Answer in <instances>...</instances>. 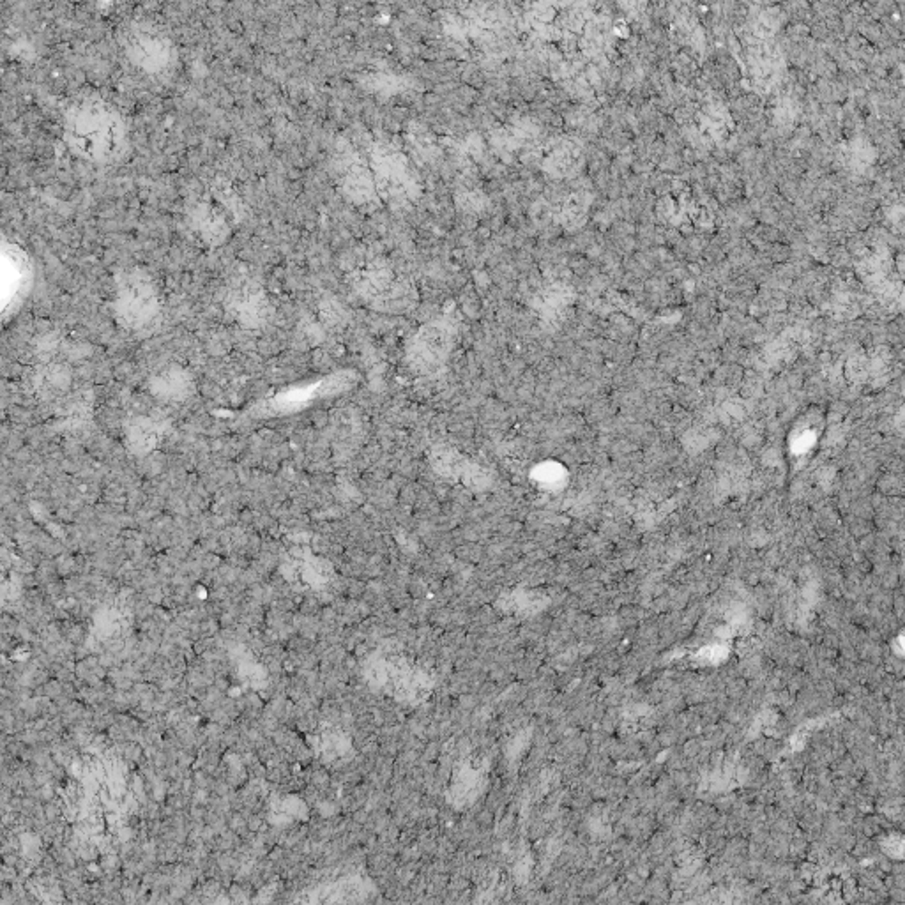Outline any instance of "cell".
I'll return each instance as SVG.
<instances>
[{
    "mask_svg": "<svg viewBox=\"0 0 905 905\" xmlns=\"http://www.w3.org/2000/svg\"><path fill=\"white\" fill-rule=\"evenodd\" d=\"M64 140L80 158L113 165L129 151V131L115 107L103 100H82L64 113Z\"/></svg>",
    "mask_w": 905,
    "mask_h": 905,
    "instance_id": "1",
    "label": "cell"
},
{
    "mask_svg": "<svg viewBox=\"0 0 905 905\" xmlns=\"http://www.w3.org/2000/svg\"><path fill=\"white\" fill-rule=\"evenodd\" d=\"M113 312L120 326L131 333L154 331L163 313L162 292L154 276L142 268L124 271L117 278Z\"/></svg>",
    "mask_w": 905,
    "mask_h": 905,
    "instance_id": "2",
    "label": "cell"
},
{
    "mask_svg": "<svg viewBox=\"0 0 905 905\" xmlns=\"http://www.w3.org/2000/svg\"><path fill=\"white\" fill-rule=\"evenodd\" d=\"M124 57L149 78H166L179 62L177 48L170 36L152 21H133L120 34Z\"/></svg>",
    "mask_w": 905,
    "mask_h": 905,
    "instance_id": "3",
    "label": "cell"
},
{
    "mask_svg": "<svg viewBox=\"0 0 905 905\" xmlns=\"http://www.w3.org/2000/svg\"><path fill=\"white\" fill-rule=\"evenodd\" d=\"M169 430V421L163 416H137L126 425V446L138 456H145L158 448Z\"/></svg>",
    "mask_w": 905,
    "mask_h": 905,
    "instance_id": "4",
    "label": "cell"
},
{
    "mask_svg": "<svg viewBox=\"0 0 905 905\" xmlns=\"http://www.w3.org/2000/svg\"><path fill=\"white\" fill-rule=\"evenodd\" d=\"M152 396L165 403H182L195 393V382L189 371L181 366H166L149 381Z\"/></svg>",
    "mask_w": 905,
    "mask_h": 905,
    "instance_id": "5",
    "label": "cell"
},
{
    "mask_svg": "<svg viewBox=\"0 0 905 905\" xmlns=\"http://www.w3.org/2000/svg\"><path fill=\"white\" fill-rule=\"evenodd\" d=\"M338 174L343 189L352 200L366 202L374 196L375 181L371 179L370 169L364 166L359 159H342Z\"/></svg>",
    "mask_w": 905,
    "mask_h": 905,
    "instance_id": "6",
    "label": "cell"
},
{
    "mask_svg": "<svg viewBox=\"0 0 905 905\" xmlns=\"http://www.w3.org/2000/svg\"><path fill=\"white\" fill-rule=\"evenodd\" d=\"M226 305L235 319L246 326H253L262 312L260 294L250 283H240L239 287L233 288L226 299Z\"/></svg>",
    "mask_w": 905,
    "mask_h": 905,
    "instance_id": "7",
    "label": "cell"
},
{
    "mask_svg": "<svg viewBox=\"0 0 905 905\" xmlns=\"http://www.w3.org/2000/svg\"><path fill=\"white\" fill-rule=\"evenodd\" d=\"M62 693H64V684H62L58 679L55 677L50 679V681L45 684V695L50 697L52 700H55L57 697L62 695Z\"/></svg>",
    "mask_w": 905,
    "mask_h": 905,
    "instance_id": "8",
    "label": "cell"
},
{
    "mask_svg": "<svg viewBox=\"0 0 905 905\" xmlns=\"http://www.w3.org/2000/svg\"><path fill=\"white\" fill-rule=\"evenodd\" d=\"M189 817L196 822H206V815H207V806L199 805V803H191L188 808Z\"/></svg>",
    "mask_w": 905,
    "mask_h": 905,
    "instance_id": "9",
    "label": "cell"
},
{
    "mask_svg": "<svg viewBox=\"0 0 905 905\" xmlns=\"http://www.w3.org/2000/svg\"><path fill=\"white\" fill-rule=\"evenodd\" d=\"M16 879H18L16 867L2 864V870H0V881H2V882H14Z\"/></svg>",
    "mask_w": 905,
    "mask_h": 905,
    "instance_id": "10",
    "label": "cell"
},
{
    "mask_svg": "<svg viewBox=\"0 0 905 905\" xmlns=\"http://www.w3.org/2000/svg\"><path fill=\"white\" fill-rule=\"evenodd\" d=\"M262 819H264V817H262L260 813H253L251 817H248V830L257 833V831L262 827V824H264V820Z\"/></svg>",
    "mask_w": 905,
    "mask_h": 905,
    "instance_id": "11",
    "label": "cell"
},
{
    "mask_svg": "<svg viewBox=\"0 0 905 905\" xmlns=\"http://www.w3.org/2000/svg\"><path fill=\"white\" fill-rule=\"evenodd\" d=\"M75 674H76V677H78V679H83V681H85V679L89 677L90 674H92V670H90V667L87 665L85 660H83V662H78V663H76Z\"/></svg>",
    "mask_w": 905,
    "mask_h": 905,
    "instance_id": "12",
    "label": "cell"
},
{
    "mask_svg": "<svg viewBox=\"0 0 905 905\" xmlns=\"http://www.w3.org/2000/svg\"><path fill=\"white\" fill-rule=\"evenodd\" d=\"M113 688L120 689V692H129V689L134 688V682L129 677H120L119 681L113 682Z\"/></svg>",
    "mask_w": 905,
    "mask_h": 905,
    "instance_id": "13",
    "label": "cell"
},
{
    "mask_svg": "<svg viewBox=\"0 0 905 905\" xmlns=\"http://www.w3.org/2000/svg\"><path fill=\"white\" fill-rule=\"evenodd\" d=\"M213 684L216 686V688L220 689V692L226 693V692H228L230 686H232V681H230L228 676H216V677H214Z\"/></svg>",
    "mask_w": 905,
    "mask_h": 905,
    "instance_id": "14",
    "label": "cell"
}]
</instances>
